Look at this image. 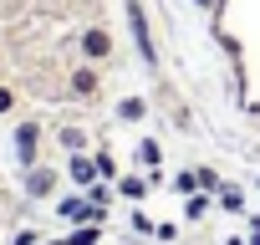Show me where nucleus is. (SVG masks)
I'll return each mask as SVG.
<instances>
[{
	"label": "nucleus",
	"mask_w": 260,
	"mask_h": 245,
	"mask_svg": "<svg viewBox=\"0 0 260 245\" xmlns=\"http://www.w3.org/2000/svg\"><path fill=\"white\" fill-rule=\"evenodd\" d=\"M77 46H82V62H92V67H107V62H112V51H117V41H112V31H107V26H87Z\"/></svg>",
	"instance_id": "1"
},
{
	"label": "nucleus",
	"mask_w": 260,
	"mask_h": 245,
	"mask_svg": "<svg viewBox=\"0 0 260 245\" xmlns=\"http://www.w3.org/2000/svg\"><path fill=\"white\" fill-rule=\"evenodd\" d=\"M67 92H72V97H87V102H97V97H102V67L82 62V67L67 77Z\"/></svg>",
	"instance_id": "2"
},
{
	"label": "nucleus",
	"mask_w": 260,
	"mask_h": 245,
	"mask_svg": "<svg viewBox=\"0 0 260 245\" xmlns=\"http://www.w3.org/2000/svg\"><path fill=\"white\" fill-rule=\"evenodd\" d=\"M36 143H41V122H36V117L16 122V154H21L26 169H36Z\"/></svg>",
	"instance_id": "3"
},
{
	"label": "nucleus",
	"mask_w": 260,
	"mask_h": 245,
	"mask_svg": "<svg viewBox=\"0 0 260 245\" xmlns=\"http://www.w3.org/2000/svg\"><path fill=\"white\" fill-rule=\"evenodd\" d=\"M127 26H133V41H138V56L153 67V36H148V21H143V6L127 0Z\"/></svg>",
	"instance_id": "4"
},
{
	"label": "nucleus",
	"mask_w": 260,
	"mask_h": 245,
	"mask_svg": "<svg viewBox=\"0 0 260 245\" xmlns=\"http://www.w3.org/2000/svg\"><path fill=\"white\" fill-rule=\"evenodd\" d=\"M97 174H102V169H97V159L72 154V164H67V179H72V184H82V189H87V184H97Z\"/></svg>",
	"instance_id": "5"
},
{
	"label": "nucleus",
	"mask_w": 260,
	"mask_h": 245,
	"mask_svg": "<svg viewBox=\"0 0 260 245\" xmlns=\"http://www.w3.org/2000/svg\"><path fill=\"white\" fill-rule=\"evenodd\" d=\"M21 107V87H11V82H0V117H11Z\"/></svg>",
	"instance_id": "6"
},
{
	"label": "nucleus",
	"mask_w": 260,
	"mask_h": 245,
	"mask_svg": "<svg viewBox=\"0 0 260 245\" xmlns=\"http://www.w3.org/2000/svg\"><path fill=\"white\" fill-rule=\"evenodd\" d=\"M61 143H67V154H82V148H87V138H82L77 122H61Z\"/></svg>",
	"instance_id": "7"
},
{
	"label": "nucleus",
	"mask_w": 260,
	"mask_h": 245,
	"mask_svg": "<svg viewBox=\"0 0 260 245\" xmlns=\"http://www.w3.org/2000/svg\"><path fill=\"white\" fill-rule=\"evenodd\" d=\"M51 184H56L51 169H31V194H51Z\"/></svg>",
	"instance_id": "8"
},
{
	"label": "nucleus",
	"mask_w": 260,
	"mask_h": 245,
	"mask_svg": "<svg viewBox=\"0 0 260 245\" xmlns=\"http://www.w3.org/2000/svg\"><path fill=\"white\" fill-rule=\"evenodd\" d=\"M117 112H122L127 122H138V117H143V97H122V102H117Z\"/></svg>",
	"instance_id": "9"
},
{
	"label": "nucleus",
	"mask_w": 260,
	"mask_h": 245,
	"mask_svg": "<svg viewBox=\"0 0 260 245\" xmlns=\"http://www.w3.org/2000/svg\"><path fill=\"white\" fill-rule=\"evenodd\" d=\"M184 215H189V220H204V215H209V194H194V199L184 204Z\"/></svg>",
	"instance_id": "10"
},
{
	"label": "nucleus",
	"mask_w": 260,
	"mask_h": 245,
	"mask_svg": "<svg viewBox=\"0 0 260 245\" xmlns=\"http://www.w3.org/2000/svg\"><path fill=\"white\" fill-rule=\"evenodd\" d=\"M143 189H148L143 179H122V194H127V199H143Z\"/></svg>",
	"instance_id": "11"
},
{
	"label": "nucleus",
	"mask_w": 260,
	"mask_h": 245,
	"mask_svg": "<svg viewBox=\"0 0 260 245\" xmlns=\"http://www.w3.org/2000/svg\"><path fill=\"white\" fill-rule=\"evenodd\" d=\"M194 179H199V189H219V174H214V169H199Z\"/></svg>",
	"instance_id": "12"
}]
</instances>
